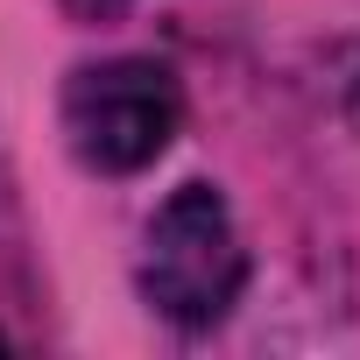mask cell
I'll use <instances>...</instances> for the list:
<instances>
[{
  "label": "cell",
  "instance_id": "obj_4",
  "mask_svg": "<svg viewBox=\"0 0 360 360\" xmlns=\"http://www.w3.org/2000/svg\"><path fill=\"white\" fill-rule=\"evenodd\" d=\"M353 113H360V78H353Z\"/></svg>",
  "mask_w": 360,
  "mask_h": 360
},
{
  "label": "cell",
  "instance_id": "obj_2",
  "mask_svg": "<svg viewBox=\"0 0 360 360\" xmlns=\"http://www.w3.org/2000/svg\"><path fill=\"white\" fill-rule=\"evenodd\" d=\"M176 120H184V92L148 57H106L71 71L64 85V141L85 169H106V176L148 169L169 148Z\"/></svg>",
  "mask_w": 360,
  "mask_h": 360
},
{
  "label": "cell",
  "instance_id": "obj_1",
  "mask_svg": "<svg viewBox=\"0 0 360 360\" xmlns=\"http://www.w3.org/2000/svg\"><path fill=\"white\" fill-rule=\"evenodd\" d=\"M248 283V248L212 184L169 191L141 233V297L169 325H219Z\"/></svg>",
  "mask_w": 360,
  "mask_h": 360
},
{
  "label": "cell",
  "instance_id": "obj_3",
  "mask_svg": "<svg viewBox=\"0 0 360 360\" xmlns=\"http://www.w3.org/2000/svg\"><path fill=\"white\" fill-rule=\"evenodd\" d=\"M64 8H71V15H85V22H106V15H120V8H127V0H64Z\"/></svg>",
  "mask_w": 360,
  "mask_h": 360
}]
</instances>
